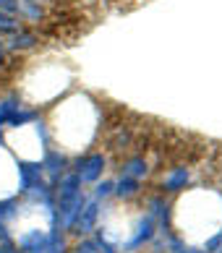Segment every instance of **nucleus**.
<instances>
[{
    "instance_id": "1",
    "label": "nucleus",
    "mask_w": 222,
    "mask_h": 253,
    "mask_svg": "<svg viewBox=\"0 0 222 253\" xmlns=\"http://www.w3.org/2000/svg\"><path fill=\"white\" fill-rule=\"evenodd\" d=\"M21 248L26 253H44L47 251V238L40 235V232H29V235L21 238Z\"/></svg>"
},
{
    "instance_id": "2",
    "label": "nucleus",
    "mask_w": 222,
    "mask_h": 253,
    "mask_svg": "<svg viewBox=\"0 0 222 253\" xmlns=\"http://www.w3.org/2000/svg\"><path fill=\"white\" fill-rule=\"evenodd\" d=\"M102 172V157H89L84 162V170L79 172L81 180H94V177Z\"/></svg>"
},
{
    "instance_id": "3",
    "label": "nucleus",
    "mask_w": 222,
    "mask_h": 253,
    "mask_svg": "<svg viewBox=\"0 0 222 253\" xmlns=\"http://www.w3.org/2000/svg\"><path fill=\"white\" fill-rule=\"evenodd\" d=\"M40 172H42V167L24 165V167H21V191H29V185H32L34 180H40Z\"/></svg>"
},
{
    "instance_id": "4",
    "label": "nucleus",
    "mask_w": 222,
    "mask_h": 253,
    "mask_svg": "<svg viewBox=\"0 0 222 253\" xmlns=\"http://www.w3.org/2000/svg\"><path fill=\"white\" fill-rule=\"evenodd\" d=\"M186 180H188V172H186V167H180L178 172H173V175L168 177V188H170V191H178Z\"/></svg>"
},
{
    "instance_id": "5",
    "label": "nucleus",
    "mask_w": 222,
    "mask_h": 253,
    "mask_svg": "<svg viewBox=\"0 0 222 253\" xmlns=\"http://www.w3.org/2000/svg\"><path fill=\"white\" fill-rule=\"evenodd\" d=\"M136 191H138L136 177H128V175H126V180H120V183H118V193H120V196H133Z\"/></svg>"
},
{
    "instance_id": "6",
    "label": "nucleus",
    "mask_w": 222,
    "mask_h": 253,
    "mask_svg": "<svg viewBox=\"0 0 222 253\" xmlns=\"http://www.w3.org/2000/svg\"><path fill=\"white\" fill-rule=\"evenodd\" d=\"M123 172H126L128 177H138V175H144V172H146V165H144V159H133V162H128Z\"/></svg>"
},
{
    "instance_id": "7",
    "label": "nucleus",
    "mask_w": 222,
    "mask_h": 253,
    "mask_svg": "<svg viewBox=\"0 0 222 253\" xmlns=\"http://www.w3.org/2000/svg\"><path fill=\"white\" fill-rule=\"evenodd\" d=\"M63 165H66V159H63L58 152H52V154L47 157V170H50L52 175H58V170H63Z\"/></svg>"
},
{
    "instance_id": "8",
    "label": "nucleus",
    "mask_w": 222,
    "mask_h": 253,
    "mask_svg": "<svg viewBox=\"0 0 222 253\" xmlns=\"http://www.w3.org/2000/svg\"><path fill=\"white\" fill-rule=\"evenodd\" d=\"M16 29H18V21H13L5 13H0V32H16Z\"/></svg>"
},
{
    "instance_id": "9",
    "label": "nucleus",
    "mask_w": 222,
    "mask_h": 253,
    "mask_svg": "<svg viewBox=\"0 0 222 253\" xmlns=\"http://www.w3.org/2000/svg\"><path fill=\"white\" fill-rule=\"evenodd\" d=\"M32 44H34V37L32 34H21V37H16V40L11 42V47L18 50V47H32Z\"/></svg>"
},
{
    "instance_id": "10",
    "label": "nucleus",
    "mask_w": 222,
    "mask_h": 253,
    "mask_svg": "<svg viewBox=\"0 0 222 253\" xmlns=\"http://www.w3.org/2000/svg\"><path fill=\"white\" fill-rule=\"evenodd\" d=\"M0 8H3V11H16L18 3L16 0H0Z\"/></svg>"
},
{
    "instance_id": "11",
    "label": "nucleus",
    "mask_w": 222,
    "mask_h": 253,
    "mask_svg": "<svg viewBox=\"0 0 222 253\" xmlns=\"http://www.w3.org/2000/svg\"><path fill=\"white\" fill-rule=\"evenodd\" d=\"M0 63H3V47H0Z\"/></svg>"
}]
</instances>
